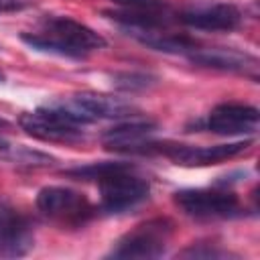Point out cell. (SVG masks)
<instances>
[{
    "label": "cell",
    "mask_w": 260,
    "mask_h": 260,
    "mask_svg": "<svg viewBox=\"0 0 260 260\" xmlns=\"http://www.w3.org/2000/svg\"><path fill=\"white\" fill-rule=\"evenodd\" d=\"M63 175L98 181L100 207L106 213H122L134 209L150 195L148 181L136 175V169L130 162H91L87 167L63 171Z\"/></svg>",
    "instance_id": "1"
},
{
    "label": "cell",
    "mask_w": 260,
    "mask_h": 260,
    "mask_svg": "<svg viewBox=\"0 0 260 260\" xmlns=\"http://www.w3.org/2000/svg\"><path fill=\"white\" fill-rule=\"evenodd\" d=\"M20 41L37 51L69 59H83L106 47L102 35L71 16H45L39 30L22 32Z\"/></svg>",
    "instance_id": "2"
},
{
    "label": "cell",
    "mask_w": 260,
    "mask_h": 260,
    "mask_svg": "<svg viewBox=\"0 0 260 260\" xmlns=\"http://www.w3.org/2000/svg\"><path fill=\"white\" fill-rule=\"evenodd\" d=\"M175 232V223L167 217H154L138 223L130 232H126L110 250V258H158L167 252L171 236Z\"/></svg>",
    "instance_id": "3"
},
{
    "label": "cell",
    "mask_w": 260,
    "mask_h": 260,
    "mask_svg": "<svg viewBox=\"0 0 260 260\" xmlns=\"http://www.w3.org/2000/svg\"><path fill=\"white\" fill-rule=\"evenodd\" d=\"M37 207L59 228H81L95 215L93 205L83 193L59 185L43 187L37 195Z\"/></svg>",
    "instance_id": "4"
},
{
    "label": "cell",
    "mask_w": 260,
    "mask_h": 260,
    "mask_svg": "<svg viewBox=\"0 0 260 260\" xmlns=\"http://www.w3.org/2000/svg\"><path fill=\"white\" fill-rule=\"evenodd\" d=\"M20 128L43 142H59V144H79L85 140L83 126L71 122L57 104L41 106L35 112H24L18 118Z\"/></svg>",
    "instance_id": "5"
},
{
    "label": "cell",
    "mask_w": 260,
    "mask_h": 260,
    "mask_svg": "<svg viewBox=\"0 0 260 260\" xmlns=\"http://www.w3.org/2000/svg\"><path fill=\"white\" fill-rule=\"evenodd\" d=\"M175 205L195 219H223L240 211V199L228 189H181L175 193Z\"/></svg>",
    "instance_id": "6"
},
{
    "label": "cell",
    "mask_w": 260,
    "mask_h": 260,
    "mask_svg": "<svg viewBox=\"0 0 260 260\" xmlns=\"http://www.w3.org/2000/svg\"><path fill=\"white\" fill-rule=\"evenodd\" d=\"M156 130V124L150 120H132L110 128L104 132L102 142L108 150L116 152H128V154H152L160 152L165 148V142L152 140V134Z\"/></svg>",
    "instance_id": "7"
},
{
    "label": "cell",
    "mask_w": 260,
    "mask_h": 260,
    "mask_svg": "<svg viewBox=\"0 0 260 260\" xmlns=\"http://www.w3.org/2000/svg\"><path fill=\"white\" fill-rule=\"evenodd\" d=\"M35 246L30 219L8 199L0 197V258L26 256Z\"/></svg>",
    "instance_id": "8"
},
{
    "label": "cell",
    "mask_w": 260,
    "mask_h": 260,
    "mask_svg": "<svg viewBox=\"0 0 260 260\" xmlns=\"http://www.w3.org/2000/svg\"><path fill=\"white\" fill-rule=\"evenodd\" d=\"M252 146V140H238L213 146H189V144H165L162 154L181 167H209L244 154Z\"/></svg>",
    "instance_id": "9"
},
{
    "label": "cell",
    "mask_w": 260,
    "mask_h": 260,
    "mask_svg": "<svg viewBox=\"0 0 260 260\" xmlns=\"http://www.w3.org/2000/svg\"><path fill=\"white\" fill-rule=\"evenodd\" d=\"M179 20L195 30H221L230 32L236 30L242 24V12L236 4L230 2H213V4H199L183 10L179 14Z\"/></svg>",
    "instance_id": "10"
},
{
    "label": "cell",
    "mask_w": 260,
    "mask_h": 260,
    "mask_svg": "<svg viewBox=\"0 0 260 260\" xmlns=\"http://www.w3.org/2000/svg\"><path fill=\"white\" fill-rule=\"evenodd\" d=\"M187 59L193 65H199L205 69L240 73V75L258 79V59L254 55L238 51V49H225V47L203 49V47H197L193 53L187 55Z\"/></svg>",
    "instance_id": "11"
},
{
    "label": "cell",
    "mask_w": 260,
    "mask_h": 260,
    "mask_svg": "<svg viewBox=\"0 0 260 260\" xmlns=\"http://www.w3.org/2000/svg\"><path fill=\"white\" fill-rule=\"evenodd\" d=\"M258 120H260V114L254 106L219 104L209 112L205 120V128L219 136H240V134L256 132Z\"/></svg>",
    "instance_id": "12"
},
{
    "label": "cell",
    "mask_w": 260,
    "mask_h": 260,
    "mask_svg": "<svg viewBox=\"0 0 260 260\" xmlns=\"http://www.w3.org/2000/svg\"><path fill=\"white\" fill-rule=\"evenodd\" d=\"M73 102L95 122V120H128L138 114V108L122 98L108 95V93H95V91H83L73 95Z\"/></svg>",
    "instance_id": "13"
},
{
    "label": "cell",
    "mask_w": 260,
    "mask_h": 260,
    "mask_svg": "<svg viewBox=\"0 0 260 260\" xmlns=\"http://www.w3.org/2000/svg\"><path fill=\"white\" fill-rule=\"evenodd\" d=\"M124 32L132 39H136L140 45L162 51V53H175V55H189L193 53L199 45L195 39L181 35V32H171L169 26L162 28H124Z\"/></svg>",
    "instance_id": "14"
},
{
    "label": "cell",
    "mask_w": 260,
    "mask_h": 260,
    "mask_svg": "<svg viewBox=\"0 0 260 260\" xmlns=\"http://www.w3.org/2000/svg\"><path fill=\"white\" fill-rule=\"evenodd\" d=\"M112 83L122 91H142L156 83V77L142 71H120L112 75Z\"/></svg>",
    "instance_id": "15"
},
{
    "label": "cell",
    "mask_w": 260,
    "mask_h": 260,
    "mask_svg": "<svg viewBox=\"0 0 260 260\" xmlns=\"http://www.w3.org/2000/svg\"><path fill=\"white\" fill-rule=\"evenodd\" d=\"M179 256H183V258H223V256H232L230 252H217V250H199V248H195V246H191V248H187V250H183Z\"/></svg>",
    "instance_id": "16"
},
{
    "label": "cell",
    "mask_w": 260,
    "mask_h": 260,
    "mask_svg": "<svg viewBox=\"0 0 260 260\" xmlns=\"http://www.w3.org/2000/svg\"><path fill=\"white\" fill-rule=\"evenodd\" d=\"M124 8H167L162 0H114Z\"/></svg>",
    "instance_id": "17"
},
{
    "label": "cell",
    "mask_w": 260,
    "mask_h": 260,
    "mask_svg": "<svg viewBox=\"0 0 260 260\" xmlns=\"http://www.w3.org/2000/svg\"><path fill=\"white\" fill-rule=\"evenodd\" d=\"M30 4V0H0V12H14L22 10Z\"/></svg>",
    "instance_id": "18"
},
{
    "label": "cell",
    "mask_w": 260,
    "mask_h": 260,
    "mask_svg": "<svg viewBox=\"0 0 260 260\" xmlns=\"http://www.w3.org/2000/svg\"><path fill=\"white\" fill-rule=\"evenodd\" d=\"M10 146H8V140L4 138V136H0V150H8Z\"/></svg>",
    "instance_id": "19"
},
{
    "label": "cell",
    "mask_w": 260,
    "mask_h": 260,
    "mask_svg": "<svg viewBox=\"0 0 260 260\" xmlns=\"http://www.w3.org/2000/svg\"><path fill=\"white\" fill-rule=\"evenodd\" d=\"M0 81H4V73L2 71H0Z\"/></svg>",
    "instance_id": "20"
}]
</instances>
